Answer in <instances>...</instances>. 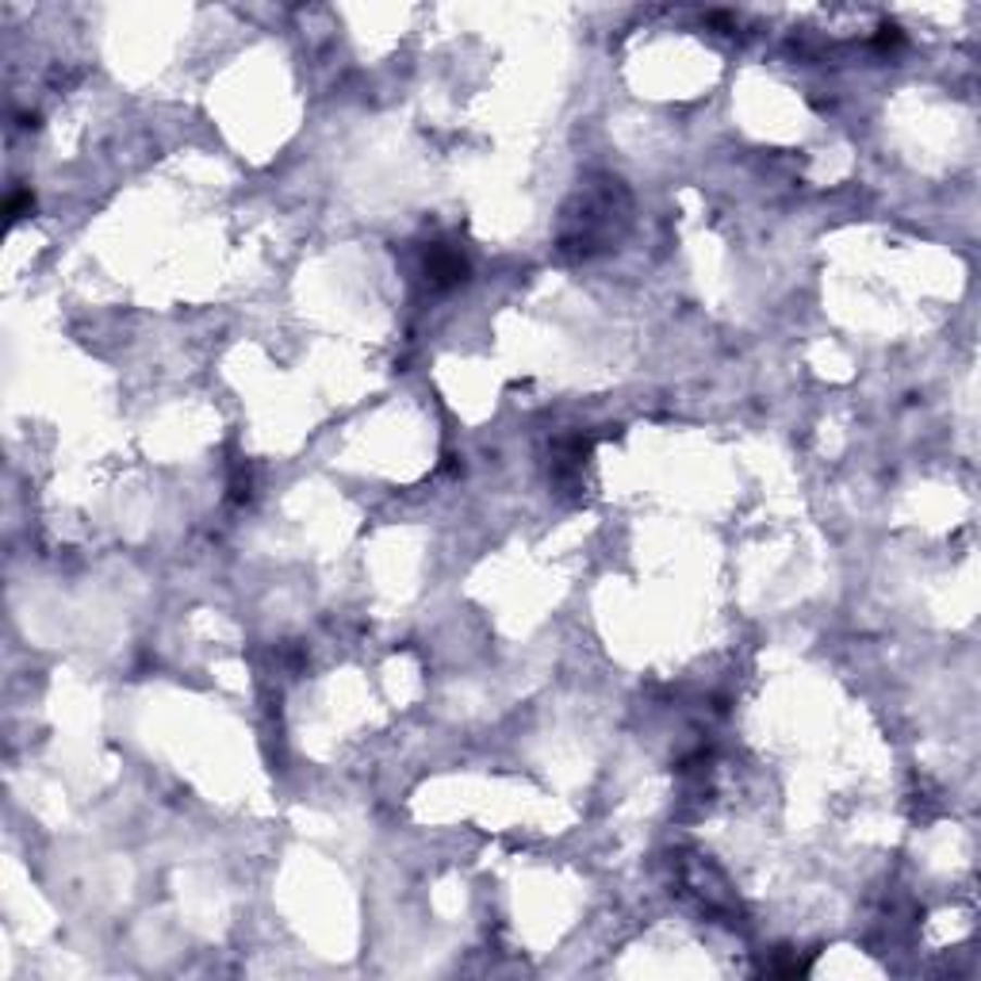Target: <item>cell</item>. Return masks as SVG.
<instances>
[{"instance_id":"1","label":"cell","mask_w":981,"mask_h":981,"mask_svg":"<svg viewBox=\"0 0 981 981\" xmlns=\"http://www.w3.org/2000/svg\"><path fill=\"white\" fill-rule=\"evenodd\" d=\"M464 276H468V261H464L453 246L433 242L430 250H426V280H430V285L453 288V285H461Z\"/></svg>"}]
</instances>
